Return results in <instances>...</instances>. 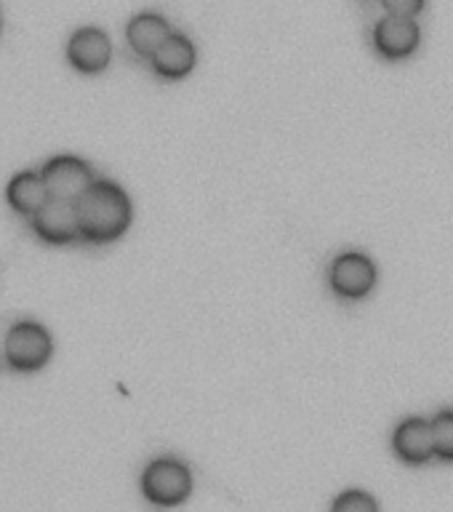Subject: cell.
<instances>
[{
    "label": "cell",
    "mask_w": 453,
    "mask_h": 512,
    "mask_svg": "<svg viewBox=\"0 0 453 512\" xmlns=\"http://www.w3.org/2000/svg\"><path fill=\"white\" fill-rule=\"evenodd\" d=\"M48 187L40 171H19L6 184V203L24 219H32L48 203Z\"/></svg>",
    "instance_id": "30bf717a"
},
{
    "label": "cell",
    "mask_w": 453,
    "mask_h": 512,
    "mask_svg": "<svg viewBox=\"0 0 453 512\" xmlns=\"http://www.w3.org/2000/svg\"><path fill=\"white\" fill-rule=\"evenodd\" d=\"M395 454L408 464H424L435 456V432L427 419H406L392 435Z\"/></svg>",
    "instance_id": "9c48e42d"
},
{
    "label": "cell",
    "mask_w": 453,
    "mask_h": 512,
    "mask_svg": "<svg viewBox=\"0 0 453 512\" xmlns=\"http://www.w3.org/2000/svg\"><path fill=\"white\" fill-rule=\"evenodd\" d=\"M35 238L48 246H67L80 238V214L75 200L48 198V203L30 219Z\"/></svg>",
    "instance_id": "5b68a950"
},
{
    "label": "cell",
    "mask_w": 453,
    "mask_h": 512,
    "mask_svg": "<svg viewBox=\"0 0 453 512\" xmlns=\"http://www.w3.org/2000/svg\"><path fill=\"white\" fill-rule=\"evenodd\" d=\"M419 24L414 19H406V16H392L387 14L382 22L376 24L374 30V46L376 51L384 56V59H406L419 48Z\"/></svg>",
    "instance_id": "ba28073f"
},
{
    "label": "cell",
    "mask_w": 453,
    "mask_h": 512,
    "mask_svg": "<svg viewBox=\"0 0 453 512\" xmlns=\"http://www.w3.org/2000/svg\"><path fill=\"white\" fill-rule=\"evenodd\" d=\"M379 502L363 491H347L334 502V512H376Z\"/></svg>",
    "instance_id": "5bb4252c"
},
{
    "label": "cell",
    "mask_w": 453,
    "mask_h": 512,
    "mask_svg": "<svg viewBox=\"0 0 453 512\" xmlns=\"http://www.w3.org/2000/svg\"><path fill=\"white\" fill-rule=\"evenodd\" d=\"M54 355V339L35 320H19L6 334V360L19 374H35Z\"/></svg>",
    "instance_id": "7a4b0ae2"
},
{
    "label": "cell",
    "mask_w": 453,
    "mask_h": 512,
    "mask_svg": "<svg viewBox=\"0 0 453 512\" xmlns=\"http://www.w3.org/2000/svg\"><path fill=\"white\" fill-rule=\"evenodd\" d=\"M142 491L147 502L158 504V507H176L192 491L190 467L179 459H171V456H160V459L147 464L142 475Z\"/></svg>",
    "instance_id": "3957f363"
},
{
    "label": "cell",
    "mask_w": 453,
    "mask_h": 512,
    "mask_svg": "<svg viewBox=\"0 0 453 512\" xmlns=\"http://www.w3.org/2000/svg\"><path fill=\"white\" fill-rule=\"evenodd\" d=\"M328 283L334 288L336 296L342 299H363L374 288L376 267L366 254L350 251V254L336 256L328 272Z\"/></svg>",
    "instance_id": "8992f818"
},
{
    "label": "cell",
    "mask_w": 453,
    "mask_h": 512,
    "mask_svg": "<svg viewBox=\"0 0 453 512\" xmlns=\"http://www.w3.org/2000/svg\"><path fill=\"white\" fill-rule=\"evenodd\" d=\"M195 62H198V51L192 46V40L184 38V35H176V32L150 59L155 75H160L163 80L187 78L192 67H195Z\"/></svg>",
    "instance_id": "8fae6325"
},
{
    "label": "cell",
    "mask_w": 453,
    "mask_h": 512,
    "mask_svg": "<svg viewBox=\"0 0 453 512\" xmlns=\"http://www.w3.org/2000/svg\"><path fill=\"white\" fill-rule=\"evenodd\" d=\"M387 14L392 16H406V19H414L416 14H422L424 0H382Z\"/></svg>",
    "instance_id": "9a60e30c"
},
{
    "label": "cell",
    "mask_w": 453,
    "mask_h": 512,
    "mask_svg": "<svg viewBox=\"0 0 453 512\" xmlns=\"http://www.w3.org/2000/svg\"><path fill=\"white\" fill-rule=\"evenodd\" d=\"M112 59V43L99 27H80L67 43V62L83 75H99Z\"/></svg>",
    "instance_id": "52a82bcc"
},
{
    "label": "cell",
    "mask_w": 453,
    "mask_h": 512,
    "mask_svg": "<svg viewBox=\"0 0 453 512\" xmlns=\"http://www.w3.org/2000/svg\"><path fill=\"white\" fill-rule=\"evenodd\" d=\"M435 432V456L453 462V411H443L432 419Z\"/></svg>",
    "instance_id": "4fadbf2b"
},
{
    "label": "cell",
    "mask_w": 453,
    "mask_h": 512,
    "mask_svg": "<svg viewBox=\"0 0 453 512\" xmlns=\"http://www.w3.org/2000/svg\"><path fill=\"white\" fill-rule=\"evenodd\" d=\"M40 174H43L51 198L75 200V203L96 182L91 166L78 155H54L43 163Z\"/></svg>",
    "instance_id": "277c9868"
},
{
    "label": "cell",
    "mask_w": 453,
    "mask_h": 512,
    "mask_svg": "<svg viewBox=\"0 0 453 512\" xmlns=\"http://www.w3.org/2000/svg\"><path fill=\"white\" fill-rule=\"evenodd\" d=\"M0 24H3V22H0Z\"/></svg>",
    "instance_id": "2e32d148"
},
{
    "label": "cell",
    "mask_w": 453,
    "mask_h": 512,
    "mask_svg": "<svg viewBox=\"0 0 453 512\" xmlns=\"http://www.w3.org/2000/svg\"><path fill=\"white\" fill-rule=\"evenodd\" d=\"M80 238L94 246H104L126 235L134 219V208L126 190L110 179H96L78 200Z\"/></svg>",
    "instance_id": "6da1fadb"
},
{
    "label": "cell",
    "mask_w": 453,
    "mask_h": 512,
    "mask_svg": "<svg viewBox=\"0 0 453 512\" xmlns=\"http://www.w3.org/2000/svg\"><path fill=\"white\" fill-rule=\"evenodd\" d=\"M171 35H174V32H171V24H168L160 14H152V11L134 16L126 27L128 46H131V51H134L136 56H142V59H152V54H155Z\"/></svg>",
    "instance_id": "7c38bea8"
}]
</instances>
